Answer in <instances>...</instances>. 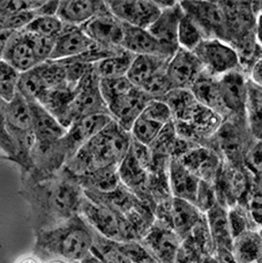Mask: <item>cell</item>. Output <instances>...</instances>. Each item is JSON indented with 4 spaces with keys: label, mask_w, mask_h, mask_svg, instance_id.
Masks as SVG:
<instances>
[{
    "label": "cell",
    "mask_w": 262,
    "mask_h": 263,
    "mask_svg": "<svg viewBox=\"0 0 262 263\" xmlns=\"http://www.w3.org/2000/svg\"><path fill=\"white\" fill-rule=\"evenodd\" d=\"M20 194L30 206L35 232L57 227L80 214L85 196L78 177L67 167L43 180H32L21 172Z\"/></svg>",
    "instance_id": "cell-1"
},
{
    "label": "cell",
    "mask_w": 262,
    "mask_h": 263,
    "mask_svg": "<svg viewBox=\"0 0 262 263\" xmlns=\"http://www.w3.org/2000/svg\"><path fill=\"white\" fill-rule=\"evenodd\" d=\"M35 237L34 254L48 262H81L93 245V230L80 214L57 227L35 232Z\"/></svg>",
    "instance_id": "cell-2"
},
{
    "label": "cell",
    "mask_w": 262,
    "mask_h": 263,
    "mask_svg": "<svg viewBox=\"0 0 262 263\" xmlns=\"http://www.w3.org/2000/svg\"><path fill=\"white\" fill-rule=\"evenodd\" d=\"M132 136L129 132L112 120L93 135L65 167L77 177L87 176L104 168L118 167L128 154Z\"/></svg>",
    "instance_id": "cell-3"
},
{
    "label": "cell",
    "mask_w": 262,
    "mask_h": 263,
    "mask_svg": "<svg viewBox=\"0 0 262 263\" xmlns=\"http://www.w3.org/2000/svg\"><path fill=\"white\" fill-rule=\"evenodd\" d=\"M6 125L8 134L15 145V156L7 159L20 166L21 171L31 170V149L35 143L34 126L29 103L20 93L7 103Z\"/></svg>",
    "instance_id": "cell-4"
},
{
    "label": "cell",
    "mask_w": 262,
    "mask_h": 263,
    "mask_svg": "<svg viewBox=\"0 0 262 263\" xmlns=\"http://www.w3.org/2000/svg\"><path fill=\"white\" fill-rule=\"evenodd\" d=\"M80 215L93 231L109 240L116 242L139 241L138 236L125 218L86 195L81 202Z\"/></svg>",
    "instance_id": "cell-5"
},
{
    "label": "cell",
    "mask_w": 262,
    "mask_h": 263,
    "mask_svg": "<svg viewBox=\"0 0 262 263\" xmlns=\"http://www.w3.org/2000/svg\"><path fill=\"white\" fill-rule=\"evenodd\" d=\"M95 115H109L100 89V78L93 68L77 86V93L62 121V126L69 128L78 120Z\"/></svg>",
    "instance_id": "cell-6"
},
{
    "label": "cell",
    "mask_w": 262,
    "mask_h": 263,
    "mask_svg": "<svg viewBox=\"0 0 262 263\" xmlns=\"http://www.w3.org/2000/svg\"><path fill=\"white\" fill-rule=\"evenodd\" d=\"M193 52L205 72L215 78L240 69L239 55L235 46L216 37L205 39Z\"/></svg>",
    "instance_id": "cell-7"
},
{
    "label": "cell",
    "mask_w": 262,
    "mask_h": 263,
    "mask_svg": "<svg viewBox=\"0 0 262 263\" xmlns=\"http://www.w3.org/2000/svg\"><path fill=\"white\" fill-rule=\"evenodd\" d=\"M28 103H29L35 135V143L31 149L32 164L34 159L48 153L50 148L59 139L63 138L67 129L60 125L59 121L50 112L46 111L40 103L36 101H30Z\"/></svg>",
    "instance_id": "cell-8"
},
{
    "label": "cell",
    "mask_w": 262,
    "mask_h": 263,
    "mask_svg": "<svg viewBox=\"0 0 262 263\" xmlns=\"http://www.w3.org/2000/svg\"><path fill=\"white\" fill-rule=\"evenodd\" d=\"M81 28L89 39L102 48L123 49L124 23L110 12L107 5Z\"/></svg>",
    "instance_id": "cell-9"
},
{
    "label": "cell",
    "mask_w": 262,
    "mask_h": 263,
    "mask_svg": "<svg viewBox=\"0 0 262 263\" xmlns=\"http://www.w3.org/2000/svg\"><path fill=\"white\" fill-rule=\"evenodd\" d=\"M140 242L158 263H176L181 239L171 228L155 219Z\"/></svg>",
    "instance_id": "cell-10"
},
{
    "label": "cell",
    "mask_w": 262,
    "mask_h": 263,
    "mask_svg": "<svg viewBox=\"0 0 262 263\" xmlns=\"http://www.w3.org/2000/svg\"><path fill=\"white\" fill-rule=\"evenodd\" d=\"M110 12L124 25L148 29L160 16L162 9L155 2L143 0H116L106 2Z\"/></svg>",
    "instance_id": "cell-11"
},
{
    "label": "cell",
    "mask_w": 262,
    "mask_h": 263,
    "mask_svg": "<svg viewBox=\"0 0 262 263\" xmlns=\"http://www.w3.org/2000/svg\"><path fill=\"white\" fill-rule=\"evenodd\" d=\"M153 98L141 89L135 87L133 90L107 103L109 115L121 128L129 132L144 110V107Z\"/></svg>",
    "instance_id": "cell-12"
},
{
    "label": "cell",
    "mask_w": 262,
    "mask_h": 263,
    "mask_svg": "<svg viewBox=\"0 0 262 263\" xmlns=\"http://www.w3.org/2000/svg\"><path fill=\"white\" fill-rule=\"evenodd\" d=\"M204 70L194 52L179 48L166 66V77L174 89H190Z\"/></svg>",
    "instance_id": "cell-13"
},
{
    "label": "cell",
    "mask_w": 262,
    "mask_h": 263,
    "mask_svg": "<svg viewBox=\"0 0 262 263\" xmlns=\"http://www.w3.org/2000/svg\"><path fill=\"white\" fill-rule=\"evenodd\" d=\"M3 60L21 74L43 64L37 55L32 36L23 30L13 35L5 50Z\"/></svg>",
    "instance_id": "cell-14"
},
{
    "label": "cell",
    "mask_w": 262,
    "mask_h": 263,
    "mask_svg": "<svg viewBox=\"0 0 262 263\" xmlns=\"http://www.w3.org/2000/svg\"><path fill=\"white\" fill-rule=\"evenodd\" d=\"M182 15H184V11L180 6V3L177 2L174 6L162 9L157 20L147 29L171 57L179 49L178 27H179Z\"/></svg>",
    "instance_id": "cell-15"
},
{
    "label": "cell",
    "mask_w": 262,
    "mask_h": 263,
    "mask_svg": "<svg viewBox=\"0 0 262 263\" xmlns=\"http://www.w3.org/2000/svg\"><path fill=\"white\" fill-rule=\"evenodd\" d=\"M97 46L95 42L89 39L81 27L65 25L63 31L55 39L50 60H63L78 57Z\"/></svg>",
    "instance_id": "cell-16"
},
{
    "label": "cell",
    "mask_w": 262,
    "mask_h": 263,
    "mask_svg": "<svg viewBox=\"0 0 262 263\" xmlns=\"http://www.w3.org/2000/svg\"><path fill=\"white\" fill-rule=\"evenodd\" d=\"M219 96L224 110L235 114H245L247 103V82L240 70L217 78Z\"/></svg>",
    "instance_id": "cell-17"
},
{
    "label": "cell",
    "mask_w": 262,
    "mask_h": 263,
    "mask_svg": "<svg viewBox=\"0 0 262 263\" xmlns=\"http://www.w3.org/2000/svg\"><path fill=\"white\" fill-rule=\"evenodd\" d=\"M123 50L134 55H158L171 59V55L147 29L124 25Z\"/></svg>",
    "instance_id": "cell-18"
},
{
    "label": "cell",
    "mask_w": 262,
    "mask_h": 263,
    "mask_svg": "<svg viewBox=\"0 0 262 263\" xmlns=\"http://www.w3.org/2000/svg\"><path fill=\"white\" fill-rule=\"evenodd\" d=\"M204 217V215L191 202L172 196L167 225L182 239L189 237L192 230Z\"/></svg>",
    "instance_id": "cell-19"
},
{
    "label": "cell",
    "mask_w": 262,
    "mask_h": 263,
    "mask_svg": "<svg viewBox=\"0 0 262 263\" xmlns=\"http://www.w3.org/2000/svg\"><path fill=\"white\" fill-rule=\"evenodd\" d=\"M106 6V2L97 0H64L59 2L57 15L64 25L82 27Z\"/></svg>",
    "instance_id": "cell-20"
},
{
    "label": "cell",
    "mask_w": 262,
    "mask_h": 263,
    "mask_svg": "<svg viewBox=\"0 0 262 263\" xmlns=\"http://www.w3.org/2000/svg\"><path fill=\"white\" fill-rule=\"evenodd\" d=\"M200 181L179 159H170L169 184L172 196L195 204Z\"/></svg>",
    "instance_id": "cell-21"
},
{
    "label": "cell",
    "mask_w": 262,
    "mask_h": 263,
    "mask_svg": "<svg viewBox=\"0 0 262 263\" xmlns=\"http://www.w3.org/2000/svg\"><path fill=\"white\" fill-rule=\"evenodd\" d=\"M178 159L200 180L212 182L215 178H217L219 161L217 155L212 150L192 148Z\"/></svg>",
    "instance_id": "cell-22"
},
{
    "label": "cell",
    "mask_w": 262,
    "mask_h": 263,
    "mask_svg": "<svg viewBox=\"0 0 262 263\" xmlns=\"http://www.w3.org/2000/svg\"><path fill=\"white\" fill-rule=\"evenodd\" d=\"M169 60L158 55H135L126 78L137 88L143 89L157 75L165 73Z\"/></svg>",
    "instance_id": "cell-23"
},
{
    "label": "cell",
    "mask_w": 262,
    "mask_h": 263,
    "mask_svg": "<svg viewBox=\"0 0 262 263\" xmlns=\"http://www.w3.org/2000/svg\"><path fill=\"white\" fill-rule=\"evenodd\" d=\"M190 90L193 93L196 102L200 103L201 105L209 107V109L217 112L218 115L226 112L222 104L221 96H219L218 80L213 75L208 74L205 70L199 75V78L190 87Z\"/></svg>",
    "instance_id": "cell-24"
},
{
    "label": "cell",
    "mask_w": 262,
    "mask_h": 263,
    "mask_svg": "<svg viewBox=\"0 0 262 263\" xmlns=\"http://www.w3.org/2000/svg\"><path fill=\"white\" fill-rule=\"evenodd\" d=\"M205 218H207L209 231L215 243V250L226 248V250L232 251L233 238L230 232V227H229L228 211L226 208L217 202L212 209L207 211Z\"/></svg>",
    "instance_id": "cell-25"
},
{
    "label": "cell",
    "mask_w": 262,
    "mask_h": 263,
    "mask_svg": "<svg viewBox=\"0 0 262 263\" xmlns=\"http://www.w3.org/2000/svg\"><path fill=\"white\" fill-rule=\"evenodd\" d=\"M83 191L97 194H107L116 191L121 185L118 167H109L87 176L78 177Z\"/></svg>",
    "instance_id": "cell-26"
},
{
    "label": "cell",
    "mask_w": 262,
    "mask_h": 263,
    "mask_svg": "<svg viewBox=\"0 0 262 263\" xmlns=\"http://www.w3.org/2000/svg\"><path fill=\"white\" fill-rule=\"evenodd\" d=\"M262 252L261 236L253 231H246L233 239L232 254L237 263H251L259 259Z\"/></svg>",
    "instance_id": "cell-27"
},
{
    "label": "cell",
    "mask_w": 262,
    "mask_h": 263,
    "mask_svg": "<svg viewBox=\"0 0 262 263\" xmlns=\"http://www.w3.org/2000/svg\"><path fill=\"white\" fill-rule=\"evenodd\" d=\"M135 55L123 51L114 57L103 59L93 65V70L100 79H117L127 75Z\"/></svg>",
    "instance_id": "cell-28"
},
{
    "label": "cell",
    "mask_w": 262,
    "mask_h": 263,
    "mask_svg": "<svg viewBox=\"0 0 262 263\" xmlns=\"http://www.w3.org/2000/svg\"><path fill=\"white\" fill-rule=\"evenodd\" d=\"M34 72L41 80L45 90L67 86L66 70L59 60H46L43 64L36 66Z\"/></svg>",
    "instance_id": "cell-29"
},
{
    "label": "cell",
    "mask_w": 262,
    "mask_h": 263,
    "mask_svg": "<svg viewBox=\"0 0 262 263\" xmlns=\"http://www.w3.org/2000/svg\"><path fill=\"white\" fill-rule=\"evenodd\" d=\"M205 39L207 37H205L204 32L199 27L198 23L184 12V15L180 18L179 27H178V44H179V48L193 52L200 45L201 42Z\"/></svg>",
    "instance_id": "cell-30"
},
{
    "label": "cell",
    "mask_w": 262,
    "mask_h": 263,
    "mask_svg": "<svg viewBox=\"0 0 262 263\" xmlns=\"http://www.w3.org/2000/svg\"><path fill=\"white\" fill-rule=\"evenodd\" d=\"M90 253L104 263H132L118 247L116 241L109 240L93 231V245Z\"/></svg>",
    "instance_id": "cell-31"
},
{
    "label": "cell",
    "mask_w": 262,
    "mask_h": 263,
    "mask_svg": "<svg viewBox=\"0 0 262 263\" xmlns=\"http://www.w3.org/2000/svg\"><path fill=\"white\" fill-rule=\"evenodd\" d=\"M65 25L57 15H42L37 16L34 21L29 23L23 31L30 32L48 39H57L63 31Z\"/></svg>",
    "instance_id": "cell-32"
},
{
    "label": "cell",
    "mask_w": 262,
    "mask_h": 263,
    "mask_svg": "<svg viewBox=\"0 0 262 263\" xmlns=\"http://www.w3.org/2000/svg\"><path fill=\"white\" fill-rule=\"evenodd\" d=\"M164 126L165 125L158 124L156 121H153L151 119H147L144 118V117L140 116L133 124L132 128L129 130V134L132 136V140L135 141V142L149 147V145L155 141L157 135L160 134V132Z\"/></svg>",
    "instance_id": "cell-33"
},
{
    "label": "cell",
    "mask_w": 262,
    "mask_h": 263,
    "mask_svg": "<svg viewBox=\"0 0 262 263\" xmlns=\"http://www.w3.org/2000/svg\"><path fill=\"white\" fill-rule=\"evenodd\" d=\"M20 75L5 60H0V100L9 103L16 96Z\"/></svg>",
    "instance_id": "cell-34"
},
{
    "label": "cell",
    "mask_w": 262,
    "mask_h": 263,
    "mask_svg": "<svg viewBox=\"0 0 262 263\" xmlns=\"http://www.w3.org/2000/svg\"><path fill=\"white\" fill-rule=\"evenodd\" d=\"M134 88V84L126 77L117 79H100V89L105 104L129 92Z\"/></svg>",
    "instance_id": "cell-35"
},
{
    "label": "cell",
    "mask_w": 262,
    "mask_h": 263,
    "mask_svg": "<svg viewBox=\"0 0 262 263\" xmlns=\"http://www.w3.org/2000/svg\"><path fill=\"white\" fill-rule=\"evenodd\" d=\"M40 16L39 9L35 11H25L8 14V15L0 16V29L9 30V31H21L25 28Z\"/></svg>",
    "instance_id": "cell-36"
},
{
    "label": "cell",
    "mask_w": 262,
    "mask_h": 263,
    "mask_svg": "<svg viewBox=\"0 0 262 263\" xmlns=\"http://www.w3.org/2000/svg\"><path fill=\"white\" fill-rule=\"evenodd\" d=\"M190 236L193 239L195 245L198 246L203 256H210L213 254L215 251V243L212 234H210L205 216L196 224V227L192 230Z\"/></svg>",
    "instance_id": "cell-37"
},
{
    "label": "cell",
    "mask_w": 262,
    "mask_h": 263,
    "mask_svg": "<svg viewBox=\"0 0 262 263\" xmlns=\"http://www.w3.org/2000/svg\"><path fill=\"white\" fill-rule=\"evenodd\" d=\"M141 116L162 125H167L172 123L171 110L161 100H152L149 102L146 107H144Z\"/></svg>",
    "instance_id": "cell-38"
},
{
    "label": "cell",
    "mask_w": 262,
    "mask_h": 263,
    "mask_svg": "<svg viewBox=\"0 0 262 263\" xmlns=\"http://www.w3.org/2000/svg\"><path fill=\"white\" fill-rule=\"evenodd\" d=\"M203 257L193 239L189 236L181 240L176 256V263H201Z\"/></svg>",
    "instance_id": "cell-39"
},
{
    "label": "cell",
    "mask_w": 262,
    "mask_h": 263,
    "mask_svg": "<svg viewBox=\"0 0 262 263\" xmlns=\"http://www.w3.org/2000/svg\"><path fill=\"white\" fill-rule=\"evenodd\" d=\"M6 110L7 103L0 100V149L6 155V159H9L15 156L16 149L14 145L11 136L8 134L7 125H6Z\"/></svg>",
    "instance_id": "cell-40"
},
{
    "label": "cell",
    "mask_w": 262,
    "mask_h": 263,
    "mask_svg": "<svg viewBox=\"0 0 262 263\" xmlns=\"http://www.w3.org/2000/svg\"><path fill=\"white\" fill-rule=\"evenodd\" d=\"M44 4L45 2L42 0H0V16L25 11H35Z\"/></svg>",
    "instance_id": "cell-41"
},
{
    "label": "cell",
    "mask_w": 262,
    "mask_h": 263,
    "mask_svg": "<svg viewBox=\"0 0 262 263\" xmlns=\"http://www.w3.org/2000/svg\"><path fill=\"white\" fill-rule=\"evenodd\" d=\"M216 203V192H215L212 182L201 180L198 194H196L195 205L198 206V209L201 213H207V211L212 209Z\"/></svg>",
    "instance_id": "cell-42"
},
{
    "label": "cell",
    "mask_w": 262,
    "mask_h": 263,
    "mask_svg": "<svg viewBox=\"0 0 262 263\" xmlns=\"http://www.w3.org/2000/svg\"><path fill=\"white\" fill-rule=\"evenodd\" d=\"M228 219L233 239L240 236L241 233L249 231V219H247L245 210L241 209L240 206H233L228 213Z\"/></svg>",
    "instance_id": "cell-43"
},
{
    "label": "cell",
    "mask_w": 262,
    "mask_h": 263,
    "mask_svg": "<svg viewBox=\"0 0 262 263\" xmlns=\"http://www.w3.org/2000/svg\"><path fill=\"white\" fill-rule=\"evenodd\" d=\"M245 164L256 176L262 177V140L258 139L245 154Z\"/></svg>",
    "instance_id": "cell-44"
},
{
    "label": "cell",
    "mask_w": 262,
    "mask_h": 263,
    "mask_svg": "<svg viewBox=\"0 0 262 263\" xmlns=\"http://www.w3.org/2000/svg\"><path fill=\"white\" fill-rule=\"evenodd\" d=\"M249 209L256 223L262 224V190H256L249 197Z\"/></svg>",
    "instance_id": "cell-45"
},
{
    "label": "cell",
    "mask_w": 262,
    "mask_h": 263,
    "mask_svg": "<svg viewBox=\"0 0 262 263\" xmlns=\"http://www.w3.org/2000/svg\"><path fill=\"white\" fill-rule=\"evenodd\" d=\"M251 82L254 86L262 88V57L256 60L253 66H252Z\"/></svg>",
    "instance_id": "cell-46"
},
{
    "label": "cell",
    "mask_w": 262,
    "mask_h": 263,
    "mask_svg": "<svg viewBox=\"0 0 262 263\" xmlns=\"http://www.w3.org/2000/svg\"><path fill=\"white\" fill-rule=\"evenodd\" d=\"M216 259L219 263H237L235 256L232 254V251L226 250V248H216Z\"/></svg>",
    "instance_id": "cell-47"
},
{
    "label": "cell",
    "mask_w": 262,
    "mask_h": 263,
    "mask_svg": "<svg viewBox=\"0 0 262 263\" xmlns=\"http://www.w3.org/2000/svg\"><path fill=\"white\" fill-rule=\"evenodd\" d=\"M14 34H15L14 31L0 29V60L3 59L5 50H6L9 41H11V39H12Z\"/></svg>",
    "instance_id": "cell-48"
},
{
    "label": "cell",
    "mask_w": 262,
    "mask_h": 263,
    "mask_svg": "<svg viewBox=\"0 0 262 263\" xmlns=\"http://www.w3.org/2000/svg\"><path fill=\"white\" fill-rule=\"evenodd\" d=\"M255 39H256V42H258L262 48V14H259V15L256 16Z\"/></svg>",
    "instance_id": "cell-49"
},
{
    "label": "cell",
    "mask_w": 262,
    "mask_h": 263,
    "mask_svg": "<svg viewBox=\"0 0 262 263\" xmlns=\"http://www.w3.org/2000/svg\"><path fill=\"white\" fill-rule=\"evenodd\" d=\"M41 259H39L35 254L34 255H26L21 257V259H18L15 263H42Z\"/></svg>",
    "instance_id": "cell-50"
},
{
    "label": "cell",
    "mask_w": 262,
    "mask_h": 263,
    "mask_svg": "<svg viewBox=\"0 0 262 263\" xmlns=\"http://www.w3.org/2000/svg\"><path fill=\"white\" fill-rule=\"evenodd\" d=\"M79 263H104V262L101 261L100 259H97L95 255H92L90 253V254H88L85 257V259H83L81 262H79Z\"/></svg>",
    "instance_id": "cell-51"
},
{
    "label": "cell",
    "mask_w": 262,
    "mask_h": 263,
    "mask_svg": "<svg viewBox=\"0 0 262 263\" xmlns=\"http://www.w3.org/2000/svg\"><path fill=\"white\" fill-rule=\"evenodd\" d=\"M201 263H219V262L216 259H215L213 255H210V256H204L202 262H201Z\"/></svg>",
    "instance_id": "cell-52"
},
{
    "label": "cell",
    "mask_w": 262,
    "mask_h": 263,
    "mask_svg": "<svg viewBox=\"0 0 262 263\" xmlns=\"http://www.w3.org/2000/svg\"><path fill=\"white\" fill-rule=\"evenodd\" d=\"M48 263H69V262H66V261H62V260H53V261H50Z\"/></svg>",
    "instance_id": "cell-53"
},
{
    "label": "cell",
    "mask_w": 262,
    "mask_h": 263,
    "mask_svg": "<svg viewBox=\"0 0 262 263\" xmlns=\"http://www.w3.org/2000/svg\"><path fill=\"white\" fill-rule=\"evenodd\" d=\"M259 14H262V3H259Z\"/></svg>",
    "instance_id": "cell-54"
},
{
    "label": "cell",
    "mask_w": 262,
    "mask_h": 263,
    "mask_svg": "<svg viewBox=\"0 0 262 263\" xmlns=\"http://www.w3.org/2000/svg\"><path fill=\"white\" fill-rule=\"evenodd\" d=\"M146 263H158L156 260H152V261H148V262H146Z\"/></svg>",
    "instance_id": "cell-55"
},
{
    "label": "cell",
    "mask_w": 262,
    "mask_h": 263,
    "mask_svg": "<svg viewBox=\"0 0 262 263\" xmlns=\"http://www.w3.org/2000/svg\"><path fill=\"white\" fill-rule=\"evenodd\" d=\"M74 263H79V262H74Z\"/></svg>",
    "instance_id": "cell-56"
}]
</instances>
